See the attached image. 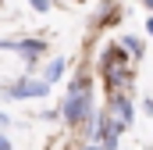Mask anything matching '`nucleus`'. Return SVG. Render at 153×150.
<instances>
[{
	"label": "nucleus",
	"instance_id": "f257e3e1",
	"mask_svg": "<svg viewBox=\"0 0 153 150\" xmlns=\"http://www.w3.org/2000/svg\"><path fill=\"white\" fill-rule=\"evenodd\" d=\"M61 118H64L68 125L89 122V118H93V100H89V93H68V100H64V107H61Z\"/></svg>",
	"mask_w": 153,
	"mask_h": 150
},
{
	"label": "nucleus",
	"instance_id": "f03ea898",
	"mask_svg": "<svg viewBox=\"0 0 153 150\" xmlns=\"http://www.w3.org/2000/svg\"><path fill=\"white\" fill-rule=\"evenodd\" d=\"M46 93H50V82H43V79H18V82H11V86H7V97H11V100L46 97Z\"/></svg>",
	"mask_w": 153,
	"mask_h": 150
},
{
	"label": "nucleus",
	"instance_id": "7ed1b4c3",
	"mask_svg": "<svg viewBox=\"0 0 153 150\" xmlns=\"http://www.w3.org/2000/svg\"><path fill=\"white\" fill-rule=\"evenodd\" d=\"M107 114L114 118L121 129H128V125H132V118H135V114H132V104H128V97H121V93H117V97H111V104H107Z\"/></svg>",
	"mask_w": 153,
	"mask_h": 150
},
{
	"label": "nucleus",
	"instance_id": "20e7f679",
	"mask_svg": "<svg viewBox=\"0 0 153 150\" xmlns=\"http://www.w3.org/2000/svg\"><path fill=\"white\" fill-rule=\"evenodd\" d=\"M64 64H68L64 57H53V61L46 64V72H43V82H50V86H53V82H57V79L64 75Z\"/></svg>",
	"mask_w": 153,
	"mask_h": 150
},
{
	"label": "nucleus",
	"instance_id": "39448f33",
	"mask_svg": "<svg viewBox=\"0 0 153 150\" xmlns=\"http://www.w3.org/2000/svg\"><path fill=\"white\" fill-rule=\"evenodd\" d=\"M121 46H125L128 54H139V57H143V39H135V36H121Z\"/></svg>",
	"mask_w": 153,
	"mask_h": 150
},
{
	"label": "nucleus",
	"instance_id": "423d86ee",
	"mask_svg": "<svg viewBox=\"0 0 153 150\" xmlns=\"http://www.w3.org/2000/svg\"><path fill=\"white\" fill-rule=\"evenodd\" d=\"M32 7L36 11H50V0H32Z\"/></svg>",
	"mask_w": 153,
	"mask_h": 150
},
{
	"label": "nucleus",
	"instance_id": "0eeeda50",
	"mask_svg": "<svg viewBox=\"0 0 153 150\" xmlns=\"http://www.w3.org/2000/svg\"><path fill=\"white\" fill-rule=\"evenodd\" d=\"M7 125H11V118H7V114L0 111V129H7Z\"/></svg>",
	"mask_w": 153,
	"mask_h": 150
},
{
	"label": "nucleus",
	"instance_id": "6e6552de",
	"mask_svg": "<svg viewBox=\"0 0 153 150\" xmlns=\"http://www.w3.org/2000/svg\"><path fill=\"white\" fill-rule=\"evenodd\" d=\"M0 150H11V140L7 136H0Z\"/></svg>",
	"mask_w": 153,
	"mask_h": 150
},
{
	"label": "nucleus",
	"instance_id": "1a4fd4ad",
	"mask_svg": "<svg viewBox=\"0 0 153 150\" xmlns=\"http://www.w3.org/2000/svg\"><path fill=\"white\" fill-rule=\"evenodd\" d=\"M85 150H107V147H103V143H89Z\"/></svg>",
	"mask_w": 153,
	"mask_h": 150
},
{
	"label": "nucleus",
	"instance_id": "9d476101",
	"mask_svg": "<svg viewBox=\"0 0 153 150\" xmlns=\"http://www.w3.org/2000/svg\"><path fill=\"white\" fill-rule=\"evenodd\" d=\"M146 32H150V36H153V18H150V22H146Z\"/></svg>",
	"mask_w": 153,
	"mask_h": 150
},
{
	"label": "nucleus",
	"instance_id": "9b49d317",
	"mask_svg": "<svg viewBox=\"0 0 153 150\" xmlns=\"http://www.w3.org/2000/svg\"><path fill=\"white\" fill-rule=\"evenodd\" d=\"M143 4H146V7H150V11H153V0H143Z\"/></svg>",
	"mask_w": 153,
	"mask_h": 150
}]
</instances>
